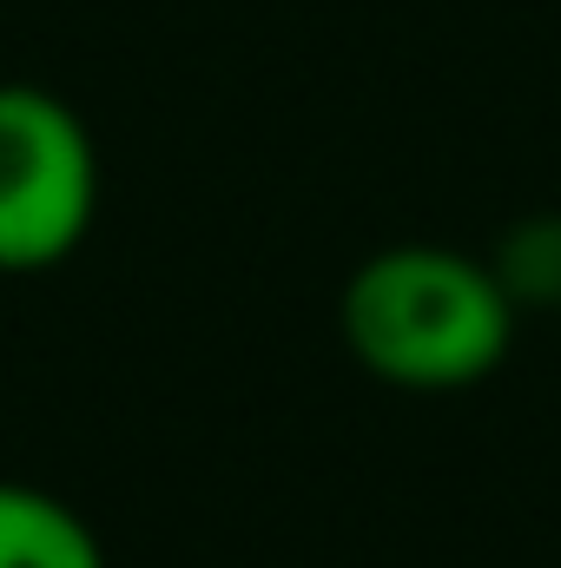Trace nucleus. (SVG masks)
I'll return each mask as SVG.
<instances>
[{
	"mask_svg": "<svg viewBox=\"0 0 561 568\" xmlns=\"http://www.w3.org/2000/svg\"><path fill=\"white\" fill-rule=\"evenodd\" d=\"M516 297L456 245H384L337 304L350 357L397 390H469L502 371L516 344Z\"/></svg>",
	"mask_w": 561,
	"mask_h": 568,
	"instance_id": "1",
	"label": "nucleus"
},
{
	"mask_svg": "<svg viewBox=\"0 0 561 568\" xmlns=\"http://www.w3.org/2000/svg\"><path fill=\"white\" fill-rule=\"evenodd\" d=\"M100 219L93 126L33 80H0V278L67 265Z\"/></svg>",
	"mask_w": 561,
	"mask_h": 568,
	"instance_id": "2",
	"label": "nucleus"
},
{
	"mask_svg": "<svg viewBox=\"0 0 561 568\" xmlns=\"http://www.w3.org/2000/svg\"><path fill=\"white\" fill-rule=\"evenodd\" d=\"M0 568H106V542L67 496L0 476Z\"/></svg>",
	"mask_w": 561,
	"mask_h": 568,
	"instance_id": "3",
	"label": "nucleus"
},
{
	"mask_svg": "<svg viewBox=\"0 0 561 568\" xmlns=\"http://www.w3.org/2000/svg\"><path fill=\"white\" fill-rule=\"evenodd\" d=\"M489 272L516 297V311H555L561 304V212H536L502 232Z\"/></svg>",
	"mask_w": 561,
	"mask_h": 568,
	"instance_id": "4",
	"label": "nucleus"
}]
</instances>
